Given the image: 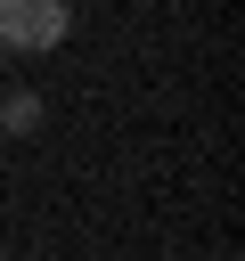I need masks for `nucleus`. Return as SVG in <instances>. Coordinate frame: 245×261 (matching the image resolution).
Here are the masks:
<instances>
[{
	"instance_id": "f257e3e1",
	"label": "nucleus",
	"mask_w": 245,
	"mask_h": 261,
	"mask_svg": "<svg viewBox=\"0 0 245 261\" xmlns=\"http://www.w3.org/2000/svg\"><path fill=\"white\" fill-rule=\"evenodd\" d=\"M74 33L65 0H0V49H57Z\"/></svg>"
},
{
	"instance_id": "f03ea898",
	"label": "nucleus",
	"mask_w": 245,
	"mask_h": 261,
	"mask_svg": "<svg viewBox=\"0 0 245 261\" xmlns=\"http://www.w3.org/2000/svg\"><path fill=\"white\" fill-rule=\"evenodd\" d=\"M41 114H49V106H41V90H8V98H0V130H16V139H24V130H41Z\"/></svg>"
}]
</instances>
